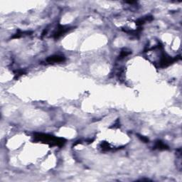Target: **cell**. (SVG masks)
<instances>
[{"mask_svg": "<svg viewBox=\"0 0 182 182\" xmlns=\"http://www.w3.org/2000/svg\"><path fill=\"white\" fill-rule=\"evenodd\" d=\"M64 60V58L63 56H51L49 57V59H47V61L48 63H59V62H61Z\"/></svg>", "mask_w": 182, "mask_h": 182, "instance_id": "1", "label": "cell"}]
</instances>
